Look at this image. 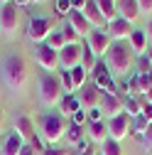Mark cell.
Segmentation results:
<instances>
[{"mask_svg": "<svg viewBox=\"0 0 152 155\" xmlns=\"http://www.w3.org/2000/svg\"><path fill=\"white\" fill-rule=\"evenodd\" d=\"M76 148H79V153H76V155H98V153H96V145H93V143H84V140H81Z\"/></svg>", "mask_w": 152, "mask_h": 155, "instance_id": "cell-35", "label": "cell"}, {"mask_svg": "<svg viewBox=\"0 0 152 155\" xmlns=\"http://www.w3.org/2000/svg\"><path fill=\"white\" fill-rule=\"evenodd\" d=\"M101 108H93V111H88V123H93V121H101Z\"/></svg>", "mask_w": 152, "mask_h": 155, "instance_id": "cell-42", "label": "cell"}, {"mask_svg": "<svg viewBox=\"0 0 152 155\" xmlns=\"http://www.w3.org/2000/svg\"><path fill=\"white\" fill-rule=\"evenodd\" d=\"M34 62L40 64V69L44 74H56V69H59V54L54 49H49L47 45H37L34 47Z\"/></svg>", "mask_w": 152, "mask_h": 155, "instance_id": "cell-8", "label": "cell"}, {"mask_svg": "<svg viewBox=\"0 0 152 155\" xmlns=\"http://www.w3.org/2000/svg\"><path fill=\"white\" fill-rule=\"evenodd\" d=\"M66 22H69V25L74 27V32L79 35L81 40H86V37H88V35L93 32V27H91V22L86 20V17H84L81 12H76V10H71V12H69V17H66Z\"/></svg>", "mask_w": 152, "mask_h": 155, "instance_id": "cell-16", "label": "cell"}, {"mask_svg": "<svg viewBox=\"0 0 152 155\" xmlns=\"http://www.w3.org/2000/svg\"><path fill=\"white\" fill-rule=\"evenodd\" d=\"M52 32H54V17H32L27 25V37L30 42H34V47L44 45Z\"/></svg>", "mask_w": 152, "mask_h": 155, "instance_id": "cell-6", "label": "cell"}, {"mask_svg": "<svg viewBox=\"0 0 152 155\" xmlns=\"http://www.w3.org/2000/svg\"><path fill=\"white\" fill-rule=\"evenodd\" d=\"M145 101H147V104H152V91H147V94H145Z\"/></svg>", "mask_w": 152, "mask_h": 155, "instance_id": "cell-45", "label": "cell"}, {"mask_svg": "<svg viewBox=\"0 0 152 155\" xmlns=\"http://www.w3.org/2000/svg\"><path fill=\"white\" fill-rule=\"evenodd\" d=\"M110 45H113V40H110V35H108L106 30H93V32L86 37V49L96 57V59H106Z\"/></svg>", "mask_w": 152, "mask_h": 155, "instance_id": "cell-7", "label": "cell"}, {"mask_svg": "<svg viewBox=\"0 0 152 155\" xmlns=\"http://www.w3.org/2000/svg\"><path fill=\"white\" fill-rule=\"evenodd\" d=\"M44 45H47L49 49H54L56 54H59V52H62V49L66 47V40H64V35H62V30H54V32H52V35L47 37V42H44Z\"/></svg>", "mask_w": 152, "mask_h": 155, "instance_id": "cell-26", "label": "cell"}, {"mask_svg": "<svg viewBox=\"0 0 152 155\" xmlns=\"http://www.w3.org/2000/svg\"><path fill=\"white\" fill-rule=\"evenodd\" d=\"M142 116L152 123V104H147V101H142Z\"/></svg>", "mask_w": 152, "mask_h": 155, "instance_id": "cell-41", "label": "cell"}, {"mask_svg": "<svg viewBox=\"0 0 152 155\" xmlns=\"http://www.w3.org/2000/svg\"><path fill=\"white\" fill-rule=\"evenodd\" d=\"M145 57H147V62H150V64H152V47H150V49H147V54H145Z\"/></svg>", "mask_w": 152, "mask_h": 155, "instance_id": "cell-46", "label": "cell"}, {"mask_svg": "<svg viewBox=\"0 0 152 155\" xmlns=\"http://www.w3.org/2000/svg\"><path fill=\"white\" fill-rule=\"evenodd\" d=\"M12 128H15V133L20 135L25 143H32V140L37 138V133H34V123H32V118H30V116H17Z\"/></svg>", "mask_w": 152, "mask_h": 155, "instance_id": "cell-15", "label": "cell"}, {"mask_svg": "<svg viewBox=\"0 0 152 155\" xmlns=\"http://www.w3.org/2000/svg\"><path fill=\"white\" fill-rule=\"evenodd\" d=\"M59 81H62V89H64V94H66V96H69V94H74V84H71L69 71H62V74H59Z\"/></svg>", "mask_w": 152, "mask_h": 155, "instance_id": "cell-34", "label": "cell"}, {"mask_svg": "<svg viewBox=\"0 0 152 155\" xmlns=\"http://www.w3.org/2000/svg\"><path fill=\"white\" fill-rule=\"evenodd\" d=\"M86 121H88V111H84V108H79V111L74 113V121H71V123H76V126H84Z\"/></svg>", "mask_w": 152, "mask_h": 155, "instance_id": "cell-37", "label": "cell"}, {"mask_svg": "<svg viewBox=\"0 0 152 155\" xmlns=\"http://www.w3.org/2000/svg\"><path fill=\"white\" fill-rule=\"evenodd\" d=\"M142 145H145L147 150H152V123H150V128H147L145 135H142Z\"/></svg>", "mask_w": 152, "mask_h": 155, "instance_id": "cell-39", "label": "cell"}, {"mask_svg": "<svg viewBox=\"0 0 152 155\" xmlns=\"http://www.w3.org/2000/svg\"><path fill=\"white\" fill-rule=\"evenodd\" d=\"M108 135H110V140H116V143L125 140L130 135V116L120 113V116H116V118H110L108 121Z\"/></svg>", "mask_w": 152, "mask_h": 155, "instance_id": "cell-11", "label": "cell"}, {"mask_svg": "<svg viewBox=\"0 0 152 155\" xmlns=\"http://www.w3.org/2000/svg\"><path fill=\"white\" fill-rule=\"evenodd\" d=\"M132 27L130 22H125V20H120V17H116L113 22H108V35H110V40L113 42H128L130 40V35H132Z\"/></svg>", "mask_w": 152, "mask_h": 155, "instance_id": "cell-14", "label": "cell"}, {"mask_svg": "<svg viewBox=\"0 0 152 155\" xmlns=\"http://www.w3.org/2000/svg\"><path fill=\"white\" fill-rule=\"evenodd\" d=\"M56 12L69 17V12H71V0H56Z\"/></svg>", "mask_w": 152, "mask_h": 155, "instance_id": "cell-36", "label": "cell"}, {"mask_svg": "<svg viewBox=\"0 0 152 155\" xmlns=\"http://www.w3.org/2000/svg\"><path fill=\"white\" fill-rule=\"evenodd\" d=\"M40 133L49 145H56L66 135V123H64V118L59 113H47L40 121Z\"/></svg>", "mask_w": 152, "mask_h": 155, "instance_id": "cell-4", "label": "cell"}, {"mask_svg": "<svg viewBox=\"0 0 152 155\" xmlns=\"http://www.w3.org/2000/svg\"><path fill=\"white\" fill-rule=\"evenodd\" d=\"M3 118H5V116H3V108H0V128H3Z\"/></svg>", "mask_w": 152, "mask_h": 155, "instance_id": "cell-47", "label": "cell"}, {"mask_svg": "<svg viewBox=\"0 0 152 155\" xmlns=\"http://www.w3.org/2000/svg\"><path fill=\"white\" fill-rule=\"evenodd\" d=\"M66 140L74 145H79L81 143V126H76V123H71V126H66Z\"/></svg>", "mask_w": 152, "mask_h": 155, "instance_id": "cell-31", "label": "cell"}, {"mask_svg": "<svg viewBox=\"0 0 152 155\" xmlns=\"http://www.w3.org/2000/svg\"><path fill=\"white\" fill-rule=\"evenodd\" d=\"M64 96H66V94H64V89H62L59 74H42V76H40V101H42L44 108L59 106Z\"/></svg>", "mask_w": 152, "mask_h": 155, "instance_id": "cell-3", "label": "cell"}, {"mask_svg": "<svg viewBox=\"0 0 152 155\" xmlns=\"http://www.w3.org/2000/svg\"><path fill=\"white\" fill-rule=\"evenodd\" d=\"M101 99H103V91L96 86V84H86L81 91H79V104L84 111H93V108H101Z\"/></svg>", "mask_w": 152, "mask_h": 155, "instance_id": "cell-10", "label": "cell"}, {"mask_svg": "<svg viewBox=\"0 0 152 155\" xmlns=\"http://www.w3.org/2000/svg\"><path fill=\"white\" fill-rule=\"evenodd\" d=\"M138 8H140V15L152 17V0H138Z\"/></svg>", "mask_w": 152, "mask_h": 155, "instance_id": "cell-38", "label": "cell"}, {"mask_svg": "<svg viewBox=\"0 0 152 155\" xmlns=\"http://www.w3.org/2000/svg\"><path fill=\"white\" fill-rule=\"evenodd\" d=\"M98 155H125L123 153V148H120V143H116V140H106L103 145H101V153Z\"/></svg>", "mask_w": 152, "mask_h": 155, "instance_id": "cell-29", "label": "cell"}, {"mask_svg": "<svg viewBox=\"0 0 152 155\" xmlns=\"http://www.w3.org/2000/svg\"><path fill=\"white\" fill-rule=\"evenodd\" d=\"M106 67L113 76H125L132 69V62H135V54H132L128 42H113L108 54H106Z\"/></svg>", "mask_w": 152, "mask_h": 155, "instance_id": "cell-2", "label": "cell"}, {"mask_svg": "<svg viewBox=\"0 0 152 155\" xmlns=\"http://www.w3.org/2000/svg\"><path fill=\"white\" fill-rule=\"evenodd\" d=\"M81 108V104H79V96H74V94H69V96H64L62 99V104H59V116L62 118H74V113Z\"/></svg>", "mask_w": 152, "mask_h": 155, "instance_id": "cell-21", "label": "cell"}, {"mask_svg": "<svg viewBox=\"0 0 152 155\" xmlns=\"http://www.w3.org/2000/svg\"><path fill=\"white\" fill-rule=\"evenodd\" d=\"M42 155H69V150H64V148H44Z\"/></svg>", "mask_w": 152, "mask_h": 155, "instance_id": "cell-40", "label": "cell"}, {"mask_svg": "<svg viewBox=\"0 0 152 155\" xmlns=\"http://www.w3.org/2000/svg\"><path fill=\"white\" fill-rule=\"evenodd\" d=\"M101 111L108 113L110 118H116V116L125 113V108H123V99H120V96H116V94H103V99H101Z\"/></svg>", "mask_w": 152, "mask_h": 155, "instance_id": "cell-18", "label": "cell"}, {"mask_svg": "<svg viewBox=\"0 0 152 155\" xmlns=\"http://www.w3.org/2000/svg\"><path fill=\"white\" fill-rule=\"evenodd\" d=\"M69 76H71V84H74V91H76V89L81 91V89L86 86V76H88V71H86L84 67H76V69H71V71H69Z\"/></svg>", "mask_w": 152, "mask_h": 155, "instance_id": "cell-27", "label": "cell"}, {"mask_svg": "<svg viewBox=\"0 0 152 155\" xmlns=\"http://www.w3.org/2000/svg\"><path fill=\"white\" fill-rule=\"evenodd\" d=\"M0 155H3V148H0Z\"/></svg>", "mask_w": 152, "mask_h": 155, "instance_id": "cell-50", "label": "cell"}, {"mask_svg": "<svg viewBox=\"0 0 152 155\" xmlns=\"http://www.w3.org/2000/svg\"><path fill=\"white\" fill-rule=\"evenodd\" d=\"M147 128H150V121L145 118L142 113H140V116H132V118H130V133H132V135H138V138H142Z\"/></svg>", "mask_w": 152, "mask_h": 155, "instance_id": "cell-24", "label": "cell"}, {"mask_svg": "<svg viewBox=\"0 0 152 155\" xmlns=\"http://www.w3.org/2000/svg\"><path fill=\"white\" fill-rule=\"evenodd\" d=\"M20 10L22 8H17L15 3L0 8V30H3V35L8 40L17 37V32H20Z\"/></svg>", "mask_w": 152, "mask_h": 155, "instance_id": "cell-5", "label": "cell"}, {"mask_svg": "<svg viewBox=\"0 0 152 155\" xmlns=\"http://www.w3.org/2000/svg\"><path fill=\"white\" fill-rule=\"evenodd\" d=\"M81 57H84V47L81 45H66L59 52V69L62 71H71L76 67H81Z\"/></svg>", "mask_w": 152, "mask_h": 155, "instance_id": "cell-9", "label": "cell"}, {"mask_svg": "<svg viewBox=\"0 0 152 155\" xmlns=\"http://www.w3.org/2000/svg\"><path fill=\"white\" fill-rule=\"evenodd\" d=\"M101 15L106 17V22H113L118 17V0H96Z\"/></svg>", "mask_w": 152, "mask_h": 155, "instance_id": "cell-22", "label": "cell"}, {"mask_svg": "<svg viewBox=\"0 0 152 155\" xmlns=\"http://www.w3.org/2000/svg\"><path fill=\"white\" fill-rule=\"evenodd\" d=\"M30 3H32V0H15L17 8H25V5H30Z\"/></svg>", "mask_w": 152, "mask_h": 155, "instance_id": "cell-44", "label": "cell"}, {"mask_svg": "<svg viewBox=\"0 0 152 155\" xmlns=\"http://www.w3.org/2000/svg\"><path fill=\"white\" fill-rule=\"evenodd\" d=\"M88 138L93 145H103L110 135H108V123L106 121H93L88 123Z\"/></svg>", "mask_w": 152, "mask_h": 155, "instance_id": "cell-20", "label": "cell"}, {"mask_svg": "<svg viewBox=\"0 0 152 155\" xmlns=\"http://www.w3.org/2000/svg\"><path fill=\"white\" fill-rule=\"evenodd\" d=\"M123 108H125V116H140L142 113V101L140 99H135V96H125L123 99Z\"/></svg>", "mask_w": 152, "mask_h": 155, "instance_id": "cell-25", "label": "cell"}, {"mask_svg": "<svg viewBox=\"0 0 152 155\" xmlns=\"http://www.w3.org/2000/svg\"><path fill=\"white\" fill-rule=\"evenodd\" d=\"M12 3V0H0V5H10Z\"/></svg>", "mask_w": 152, "mask_h": 155, "instance_id": "cell-48", "label": "cell"}, {"mask_svg": "<svg viewBox=\"0 0 152 155\" xmlns=\"http://www.w3.org/2000/svg\"><path fill=\"white\" fill-rule=\"evenodd\" d=\"M62 35H64V40H66V45H81V37L74 32V27L66 22L64 27H62Z\"/></svg>", "mask_w": 152, "mask_h": 155, "instance_id": "cell-32", "label": "cell"}, {"mask_svg": "<svg viewBox=\"0 0 152 155\" xmlns=\"http://www.w3.org/2000/svg\"><path fill=\"white\" fill-rule=\"evenodd\" d=\"M128 89V96H135V99H138V96H142V84H140V74L135 71V74H132L130 76V79H128V84H125Z\"/></svg>", "mask_w": 152, "mask_h": 155, "instance_id": "cell-28", "label": "cell"}, {"mask_svg": "<svg viewBox=\"0 0 152 155\" xmlns=\"http://www.w3.org/2000/svg\"><path fill=\"white\" fill-rule=\"evenodd\" d=\"M93 84L106 94H116V81H113V74L108 71L106 62H98L93 67Z\"/></svg>", "mask_w": 152, "mask_h": 155, "instance_id": "cell-12", "label": "cell"}, {"mask_svg": "<svg viewBox=\"0 0 152 155\" xmlns=\"http://www.w3.org/2000/svg\"><path fill=\"white\" fill-rule=\"evenodd\" d=\"M128 45H130V49H132V54H135V57H145L147 49H150V42H147L145 30H132Z\"/></svg>", "mask_w": 152, "mask_h": 155, "instance_id": "cell-19", "label": "cell"}, {"mask_svg": "<svg viewBox=\"0 0 152 155\" xmlns=\"http://www.w3.org/2000/svg\"><path fill=\"white\" fill-rule=\"evenodd\" d=\"M32 3H42V0H32Z\"/></svg>", "mask_w": 152, "mask_h": 155, "instance_id": "cell-49", "label": "cell"}, {"mask_svg": "<svg viewBox=\"0 0 152 155\" xmlns=\"http://www.w3.org/2000/svg\"><path fill=\"white\" fill-rule=\"evenodd\" d=\"M0 74H3V84H5L8 91H12V94L25 91V86H27V81H30L27 62L22 59L20 54H8L5 59H3V69H0Z\"/></svg>", "mask_w": 152, "mask_h": 155, "instance_id": "cell-1", "label": "cell"}, {"mask_svg": "<svg viewBox=\"0 0 152 155\" xmlns=\"http://www.w3.org/2000/svg\"><path fill=\"white\" fill-rule=\"evenodd\" d=\"M145 35H147V42H150V47H152V17H150V22H147V30H145Z\"/></svg>", "mask_w": 152, "mask_h": 155, "instance_id": "cell-43", "label": "cell"}, {"mask_svg": "<svg viewBox=\"0 0 152 155\" xmlns=\"http://www.w3.org/2000/svg\"><path fill=\"white\" fill-rule=\"evenodd\" d=\"M81 15L91 22L93 30H108V22H106V17L101 15L96 0H86V5H84V10H81Z\"/></svg>", "mask_w": 152, "mask_h": 155, "instance_id": "cell-13", "label": "cell"}, {"mask_svg": "<svg viewBox=\"0 0 152 155\" xmlns=\"http://www.w3.org/2000/svg\"><path fill=\"white\" fill-rule=\"evenodd\" d=\"M22 148H25V140L17 133H12V135H8V140L3 145V155H20Z\"/></svg>", "mask_w": 152, "mask_h": 155, "instance_id": "cell-23", "label": "cell"}, {"mask_svg": "<svg viewBox=\"0 0 152 155\" xmlns=\"http://www.w3.org/2000/svg\"><path fill=\"white\" fill-rule=\"evenodd\" d=\"M118 17L130 25L138 22L140 17V8H138V0H118Z\"/></svg>", "mask_w": 152, "mask_h": 155, "instance_id": "cell-17", "label": "cell"}, {"mask_svg": "<svg viewBox=\"0 0 152 155\" xmlns=\"http://www.w3.org/2000/svg\"><path fill=\"white\" fill-rule=\"evenodd\" d=\"M42 153H44V145L40 143V138H34L32 143H25V148H22L20 155H42Z\"/></svg>", "mask_w": 152, "mask_h": 155, "instance_id": "cell-30", "label": "cell"}, {"mask_svg": "<svg viewBox=\"0 0 152 155\" xmlns=\"http://www.w3.org/2000/svg\"><path fill=\"white\" fill-rule=\"evenodd\" d=\"M98 62H96V57H93L86 47H84V57H81V67L86 69V71H93V67H96Z\"/></svg>", "mask_w": 152, "mask_h": 155, "instance_id": "cell-33", "label": "cell"}]
</instances>
